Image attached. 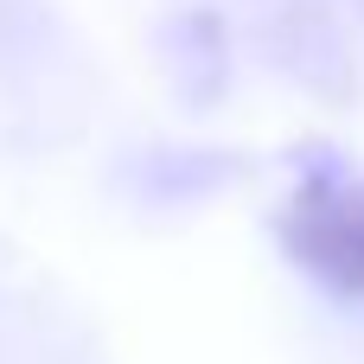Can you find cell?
<instances>
[{
  "label": "cell",
  "mask_w": 364,
  "mask_h": 364,
  "mask_svg": "<svg viewBox=\"0 0 364 364\" xmlns=\"http://www.w3.org/2000/svg\"><path fill=\"white\" fill-rule=\"evenodd\" d=\"M294 256L339 294H364V186H326L314 179L294 198L288 218Z\"/></svg>",
  "instance_id": "obj_1"
}]
</instances>
